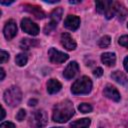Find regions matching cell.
Returning <instances> with one entry per match:
<instances>
[{
    "label": "cell",
    "mask_w": 128,
    "mask_h": 128,
    "mask_svg": "<svg viewBox=\"0 0 128 128\" xmlns=\"http://www.w3.org/2000/svg\"><path fill=\"white\" fill-rule=\"evenodd\" d=\"M73 115H74L73 104L69 100H64L54 106L52 118L55 122L64 123L67 122Z\"/></svg>",
    "instance_id": "1"
},
{
    "label": "cell",
    "mask_w": 128,
    "mask_h": 128,
    "mask_svg": "<svg viewBox=\"0 0 128 128\" xmlns=\"http://www.w3.org/2000/svg\"><path fill=\"white\" fill-rule=\"evenodd\" d=\"M92 89V81L87 76H82L77 79L71 86V92L75 95L88 94Z\"/></svg>",
    "instance_id": "2"
},
{
    "label": "cell",
    "mask_w": 128,
    "mask_h": 128,
    "mask_svg": "<svg viewBox=\"0 0 128 128\" xmlns=\"http://www.w3.org/2000/svg\"><path fill=\"white\" fill-rule=\"evenodd\" d=\"M4 101L6 102L7 105L11 107L17 106L22 99V92L17 86H11L10 88L6 89L4 92Z\"/></svg>",
    "instance_id": "3"
},
{
    "label": "cell",
    "mask_w": 128,
    "mask_h": 128,
    "mask_svg": "<svg viewBox=\"0 0 128 128\" xmlns=\"http://www.w3.org/2000/svg\"><path fill=\"white\" fill-rule=\"evenodd\" d=\"M98 13L103 14L107 19H111L115 15V2L112 1H96L95 3Z\"/></svg>",
    "instance_id": "4"
},
{
    "label": "cell",
    "mask_w": 128,
    "mask_h": 128,
    "mask_svg": "<svg viewBox=\"0 0 128 128\" xmlns=\"http://www.w3.org/2000/svg\"><path fill=\"white\" fill-rule=\"evenodd\" d=\"M47 122H48V116L44 110H37L31 115L30 118L31 128H44Z\"/></svg>",
    "instance_id": "5"
},
{
    "label": "cell",
    "mask_w": 128,
    "mask_h": 128,
    "mask_svg": "<svg viewBox=\"0 0 128 128\" xmlns=\"http://www.w3.org/2000/svg\"><path fill=\"white\" fill-rule=\"evenodd\" d=\"M21 28L24 32L32 35V36H36L39 33V27L36 23H34L31 19L29 18H24L21 21Z\"/></svg>",
    "instance_id": "6"
},
{
    "label": "cell",
    "mask_w": 128,
    "mask_h": 128,
    "mask_svg": "<svg viewBox=\"0 0 128 128\" xmlns=\"http://www.w3.org/2000/svg\"><path fill=\"white\" fill-rule=\"evenodd\" d=\"M48 56H49L50 61L53 63H63L69 58L68 54L61 52L55 48H50L48 50Z\"/></svg>",
    "instance_id": "7"
},
{
    "label": "cell",
    "mask_w": 128,
    "mask_h": 128,
    "mask_svg": "<svg viewBox=\"0 0 128 128\" xmlns=\"http://www.w3.org/2000/svg\"><path fill=\"white\" fill-rule=\"evenodd\" d=\"M3 33H4V36L7 40H11L13 39L16 34H17V25H16V22L12 19L8 20L4 26V29H3Z\"/></svg>",
    "instance_id": "8"
},
{
    "label": "cell",
    "mask_w": 128,
    "mask_h": 128,
    "mask_svg": "<svg viewBox=\"0 0 128 128\" xmlns=\"http://www.w3.org/2000/svg\"><path fill=\"white\" fill-rule=\"evenodd\" d=\"M64 26L69 30H77L80 26V18L76 15H68L64 20Z\"/></svg>",
    "instance_id": "9"
},
{
    "label": "cell",
    "mask_w": 128,
    "mask_h": 128,
    "mask_svg": "<svg viewBox=\"0 0 128 128\" xmlns=\"http://www.w3.org/2000/svg\"><path fill=\"white\" fill-rule=\"evenodd\" d=\"M78 71H79V66H78L77 62L73 61V62L69 63L67 65V67L65 68V70L63 72V77L67 80L72 79L75 77V75L78 73Z\"/></svg>",
    "instance_id": "10"
},
{
    "label": "cell",
    "mask_w": 128,
    "mask_h": 128,
    "mask_svg": "<svg viewBox=\"0 0 128 128\" xmlns=\"http://www.w3.org/2000/svg\"><path fill=\"white\" fill-rule=\"evenodd\" d=\"M103 94H104V96H106L107 98H109V99H111V100H113L115 102L120 101V98H121L120 97V93L118 92V90L114 86H112L110 84L106 85V87L103 90Z\"/></svg>",
    "instance_id": "11"
},
{
    "label": "cell",
    "mask_w": 128,
    "mask_h": 128,
    "mask_svg": "<svg viewBox=\"0 0 128 128\" xmlns=\"http://www.w3.org/2000/svg\"><path fill=\"white\" fill-rule=\"evenodd\" d=\"M61 44L67 50H74L76 48V42L67 32L61 34Z\"/></svg>",
    "instance_id": "12"
},
{
    "label": "cell",
    "mask_w": 128,
    "mask_h": 128,
    "mask_svg": "<svg viewBox=\"0 0 128 128\" xmlns=\"http://www.w3.org/2000/svg\"><path fill=\"white\" fill-rule=\"evenodd\" d=\"M24 9H25L26 11H28L29 13L33 14V16H35L37 19H43V18L45 17V13H44L38 6L26 4V5H24Z\"/></svg>",
    "instance_id": "13"
},
{
    "label": "cell",
    "mask_w": 128,
    "mask_h": 128,
    "mask_svg": "<svg viewBox=\"0 0 128 128\" xmlns=\"http://www.w3.org/2000/svg\"><path fill=\"white\" fill-rule=\"evenodd\" d=\"M62 88L61 83L56 79H50L47 82V91L49 94H55L59 92Z\"/></svg>",
    "instance_id": "14"
},
{
    "label": "cell",
    "mask_w": 128,
    "mask_h": 128,
    "mask_svg": "<svg viewBox=\"0 0 128 128\" xmlns=\"http://www.w3.org/2000/svg\"><path fill=\"white\" fill-rule=\"evenodd\" d=\"M101 61L106 66H114L116 62V56L112 52H105L101 55Z\"/></svg>",
    "instance_id": "15"
},
{
    "label": "cell",
    "mask_w": 128,
    "mask_h": 128,
    "mask_svg": "<svg viewBox=\"0 0 128 128\" xmlns=\"http://www.w3.org/2000/svg\"><path fill=\"white\" fill-rule=\"evenodd\" d=\"M115 14L118 16V19L120 21H123L127 15H128V11L125 8V6H123L121 3L115 2Z\"/></svg>",
    "instance_id": "16"
},
{
    "label": "cell",
    "mask_w": 128,
    "mask_h": 128,
    "mask_svg": "<svg viewBox=\"0 0 128 128\" xmlns=\"http://www.w3.org/2000/svg\"><path fill=\"white\" fill-rule=\"evenodd\" d=\"M111 77L117 83H119L121 85H127L128 84V78H127V76L123 72H121V71H114V72H112Z\"/></svg>",
    "instance_id": "17"
},
{
    "label": "cell",
    "mask_w": 128,
    "mask_h": 128,
    "mask_svg": "<svg viewBox=\"0 0 128 128\" xmlns=\"http://www.w3.org/2000/svg\"><path fill=\"white\" fill-rule=\"evenodd\" d=\"M90 119L89 118H83L76 120L70 124V128H88L90 126Z\"/></svg>",
    "instance_id": "18"
},
{
    "label": "cell",
    "mask_w": 128,
    "mask_h": 128,
    "mask_svg": "<svg viewBox=\"0 0 128 128\" xmlns=\"http://www.w3.org/2000/svg\"><path fill=\"white\" fill-rule=\"evenodd\" d=\"M38 41L36 39H29V38H24L22 39V41L20 42V47L23 50H28L34 46H37Z\"/></svg>",
    "instance_id": "19"
},
{
    "label": "cell",
    "mask_w": 128,
    "mask_h": 128,
    "mask_svg": "<svg viewBox=\"0 0 128 128\" xmlns=\"http://www.w3.org/2000/svg\"><path fill=\"white\" fill-rule=\"evenodd\" d=\"M62 14H63V9L61 7H58L56 9H54L50 14V21L57 24L60 21V19L62 17Z\"/></svg>",
    "instance_id": "20"
},
{
    "label": "cell",
    "mask_w": 128,
    "mask_h": 128,
    "mask_svg": "<svg viewBox=\"0 0 128 128\" xmlns=\"http://www.w3.org/2000/svg\"><path fill=\"white\" fill-rule=\"evenodd\" d=\"M28 61V57L25 53H19L15 57V62L18 66H24Z\"/></svg>",
    "instance_id": "21"
},
{
    "label": "cell",
    "mask_w": 128,
    "mask_h": 128,
    "mask_svg": "<svg viewBox=\"0 0 128 128\" xmlns=\"http://www.w3.org/2000/svg\"><path fill=\"white\" fill-rule=\"evenodd\" d=\"M110 43H111V38L108 35H105V36L100 38V40L98 42V45L101 48H106V47H108L110 45Z\"/></svg>",
    "instance_id": "22"
},
{
    "label": "cell",
    "mask_w": 128,
    "mask_h": 128,
    "mask_svg": "<svg viewBox=\"0 0 128 128\" xmlns=\"http://www.w3.org/2000/svg\"><path fill=\"white\" fill-rule=\"evenodd\" d=\"M78 109H79V111L82 112V113H89V112L92 111L93 108H92L91 104H89V103H81V104L78 106Z\"/></svg>",
    "instance_id": "23"
},
{
    "label": "cell",
    "mask_w": 128,
    "mask_h": 128,
    "mask_svg": "<svg viewBox=\"0 0 128 128\" xmlns=\"http://www.w3.org/2000/svg\"><path fill=\"white\" fill-rule=\"evenodd\" d=\"M56 26H57V24H55V23H53V22H49L46 26H45V28H44V32H45V34H49V33H51V31H53L55 28H56Z\"/></svg>",
    "instance_id": "24"
},
{
    "label": "cell",
    "mask_w": 128,
    "mask_h": 128,
    "mask_svg": "<svg viewBox=\"0 0 128 128\" xmlns=\"http://www.w3.org/2000/svg\"><path fill=\"white\" fill-rule=\"evenodd\" d=\"M118 43H119L121 46L128 48V35H123V36H121V37L119 38V40H118Z\"/></svg>",
    "instance_id": "25"
},
{
    "label": "cell",
    "mask_w": 128,
    "mask_h": 128,
    "mask_svg": "<svg viewBox=\"0 0 128 128\" xmlns=\"http://www.w3.org/2000/svg\"><path fill=\"white\" fill-rule=\"evenodd\" d=\"M25 116H26V111L24 109H20L17 112V114H16V119L18 121H23L24 118H25Z\"/></svg>",
    "instance_id": "26"
},
{
    "label": "cell",
    "mask_w": 128,
    "mask_h": 128,
    "mask_svg": "<svg viewBox=\"0 0 128 128\" xmlns=\"http://www.w3.org/2000/svg\"><path fill=\"white\" fill-rule=\"evenodd\" d=\"M0 57H1V63H5L9 60V54H8V52H6L4 50H1Z\"/></svg>",
    "instance_id": "27"
},
{
    "label": "cell",
    "mask_w": 128,
    "mask_h": 128,
    "mask_svg": "<svg viewBox=\"0 0 128 128\" xmlns=\"http://www.w3.org/2000/svg\"><path fill=\"white\" fill-rule=\"evenodd\" d=\"M0 128H15V125L12 123V122H3L1 125H0Z\"/></svg>",
    "instance_id": "28"
},
{
    "label": "cell",
    "mask_w": 128,
    "mask_h": 128,
    "mask_svg": "<svg viewBox=\"0 0 128 128\" xmlns=\"http://www.w3.org/2000/svg\"><path fill=\"white\" fill-rule=\"evenodd\" d=\"M93 74H94L95 77H101V76L103 75V70H102V68H100V67L96 68V69L93 71Z\"/></svg>",
    "instance_id": "29"
},
{
    "label": "cell",
    "mask_w": 128,
    "mask_h": 128,
    "mask_svg": "<svg viewBox=\"0 0 128 128\" xmlns=\"http://www.w3.org/2000/svg\"><path fill=\"white\" fill-rule=\"evenodd\" d=\"M123 64H124V68H125V70L128 72V56L124 59V62H123Z\"/></svg>",
    "instance_id": "30"
},
{
    "label": "cell",
    "mask_w": 128,
    "mask_h": 128,
    "mask_svg": "<svg viewBox=\"0 0 128 128\" xmlns=\"http://www.w3.org/2000/svg\"><path fill=\"white\" fill-rule=\"evenodd\" d=\"M36 103H37V100H36V99H31V100H29V102H28L29 106H34V105H36Z\"/></svg>",
    "instance_id": "31"
},
{
    "label": "cell",
    "mask_w": 128,
    "mask_h": 128,
    "mask_svg": "<svg viewBox=\"0 0 128 128\" xmlns=\"http://www.w3.org/2000/svg\"><path fill=\"white\" fill-rule=\"evenodd\" d=\"M4 77H5V71H4L3 68H1V78H0V80H3Z\"/></svg>",
    "instance_id": "32"
},
{
    "label": "cell",
    "mask_w": 128,
    "mask_h": 128,
    "mask_svg": "<svg viewBox=\"0 0 128 128\" xmlns=\"http://www.w3.org/2000/svg\"><path fill=\"white\" fill-rule=\"evenodd\" d=\"M1 111H2V112H1V113H2V115H1V120H3L4 117H5V109L2 107V110H1Z\"/></svg>",
    "instance_id": "33"
},
{
    "label": "cell",
    "mask_w": 128,
    "mask_h": 128,
    "mask_svg": "<svg viewBox=\"0 0 128 128\" xmlns=\"http://www.w3.org/2000/svg\"><path fill=\"white\" fill-rule=\"evenodd\" d=\"M0 3H1V4H3V5H10V4H12V3H13V1H11V2H4V1H1Z\"/></svg>",
    "instance_id": "34"
},
{
    "label": "cell",
    "mask_w": 128,
    "mask_h": 128,
    "mask_svg": "<svg viewBox=\"0 0 128 128\" xmlns=\"http://www.w3.org/2000/svg\"><path fill=\"white\" fill-rule=\"evenodd\" d=\"M70 4H77V3H80V1H69Z\"/></svg>",
    "instance_id": "35"
},
{
    "label": "cell",
    "mask_w": 128,
    "mask_h": 128,
    "mask_svg": "<svg viewBox=\"0 0 128 128\" xmlns=\"http://www.w3.org/2000/svg\"><path fill=\"white\" fill-rule=\"evenodd\" d=\"M52 128H62V127H52Z\"/></svg>",
    "instance_id": "36"
},
{
    "label": "cell",
    "mask_w": 128,
    "mask_h": 128,
    "mask_svg": "<svg viewBox=\"0 0 128 128\" xmlns=\"http://www.w3.org/2000/svg\"><path fill=\"white\" fill-rule=\"evenodd\" d=\"M100 128H102V127H100Z\"/></svg>",
    "instance_id": "37"
},
{
    "label": "cell",
    "mask_w": 128,
    "mask_h": 128,
    "mask_svg": "<svg viewBox=\"0 0 128 128\" xmlns=\"http://www.w3.org/2000/svg\"><path fill=\"white\" fill-rule=\"evenodd\" d=\"M127 26H128V24H127Z\"/></svg>",
    "instance_id": "38"
}]
</instances>
